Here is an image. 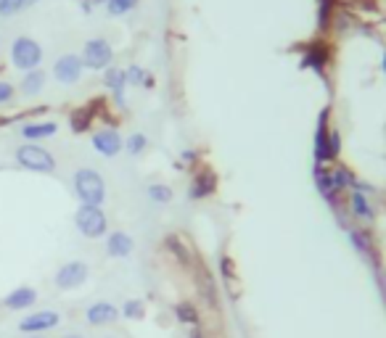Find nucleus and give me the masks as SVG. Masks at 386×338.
I'll return each mask as SVG.
<instances>
[{
	"label": "nucleus",
	"instance_id": "nucleus-1",
	"mask_svg": "<svg viewBox=\"0 0 386 338\" xmlns=\"http://www.w3.org/2000/svg\"><path fill=\"white\" fill-rule=\"evenodd\" d=\"M74 196L80 198V204L87 206H103L109 188H106V177L93 167H80L72 177Z\"/></svg>",
	"mask_w": 386,
	"mask_h": 338
},
{
	"label": "nucleus",
	"instance_id": "nucleus-2",
	"mask_svg": "<svg viewBox=\"0 0 386 338\" xmlns=\"http://www.w3.org/2000/svg\"><path fill=\"white\" fill-rule=\"evenodd\" d=\"M74 228L77 233L87 238V241H101L109 235V214L103 212V206H87V204H80L77 212H74Z\"/></svg>",
	"mask_w": 386,
	"mask_h": 338
},
{
	"label": "nucleus",
	"instance_id": "nucleus-3",
	"mask_svg": "<svg viewBox=\"0 0 386 338\" xmlns=\"http://www.w3.org/2000/svg\"><path fill=\"white\" fill-rule=\"evenodd\" d=\"M344 212L352 225H360V228L373 230L378 222V206H376L373 196L360 193V191H350L344 196Z\"/></svg>",
	"mask_w": 386,
	"mask_h": 338
},
{
	"label": "nucleus",
	"instance_id": "nucleus-4",
	"mask_svg": "<svg viewBox=\"0 0 386 338\" xmlns=\"http://www.w3.org/2000/svg\"><path fill=\"white\" fill-rule=\"evenodd\" d=\"M344 235H347V241L352 243L355 254H357L371 270H378V267H381V254H378V243H376V238H373V230L360 228V225H350V228L344 230Z\"/></svg>",
	"mask_w": 386,
	"mask_h": 338
},
{
	"label": "nucleus",
	"instance_id": "nucleus-5",
	"mask_svg": "<svg viewBox=\"0 0 386 338\" xmlns=\"http://www.w3.org/2000/svg\"><path fill=\"white\" fill-rule=\"evenodd\" d=\"M80 59H83L85 69L103 74L106 69H109V66H114L117 53H114V45H111L106 37H90V40H87V43L83 45Z\"/></svg>",
	"mask_w": 386,
	"mask_h": 338
},
{
	"label": "nucleus",
	"instance_id": "nucleus-6",
	"mask_svg": "<svg viewBox=\"0 0 386 338\" xmlns=\"http://www.w3.org/2000/svg\"><path fill=\"white\" fill-rule=\"evenodd\" d=\"M313 182H315V191L317 196L326 201V206L331 209V214L336 217L344 212V193L336 188L334 182V175H331V167L326 164H313Z\"/></svg>",
	"mask_w": 386,
	"mask_h": 338
},
{
	"label": "nucleus",
	"instance_id": "nucleus-7",
	"mask_svg": "<svg viewBox=\"0 0 386 338\" xmlns=\"http://www.w3.org/2000/svg\"><path fill=\"white\" fill-rule=\"evenodd\" d=\"M16 161L22 169L37 172V175H53L56 172V156L50 154L48 148L37 143H24L16 148Z\"/></svg>",
	"mask_w": 386,
	"mask_h": 338
},
{
	"label": "nucleus",
	"instance_id": "nucleus-8",
	"mask_svg": "<svg viewBox=\"0 0 386 338\" xmlns=\"http://www.w3.org/2000/svg\"><path fill=\"white\" fill-rule=\"evenodd\" d=\"M11 64L19 72H32L43 64V45L32 37H16L11 43Z\"/></svg>",
	"mask_w": 386,
	"mask_h": 338
},
{
	"label": "nucleus",
	"instance_id": "nucleus-9",
	"mask_svg": "<svg viewBox=\"0 0 386 338\" xmlns=\"http://www.w3.org/2000/svg\"><path fill=\"white\" fill-rule=\"evenodd\" d=\"M90 278V267L85 265L83 259H72V262H64L53 275V286L59 291H74L85 286Z\"/></svg>",
	"mask_w": 386,
	"mask_h": 338
},
{
	"label": "nucleus",
	"instance_id": "nucleus-10",
	"mask_svg": "<svg viewBox=\"0 0 386 338\" xmlns=\"http://www.w3.org/2000/svg\"><path fill=\"white\" fill-rule=\"evenodd\" d=\"M90 145H93V151L98 156L114 159L124 151V135L117 127H111V124L109 127H98L96 133L90 135Z\"/></svg>",
	"mask_w": 386,
	"mask_h": 338
},
{
	"label": "nucleus",
	"instance_id": "nucleus-11",
	"mask_svg": "<svg viewBox=\"0 0 386 338\" xmlns=\"http://www.w3.org/2000/svg\"><path fill=\"white\" fill-rule=\"evenodd\" d=\"M103 90L109 93V101L111 106H117L120 111H127V90H130V84H127V77H124V69L122 66H109L106 72H103Z\"/></svg>",
	"mask_w": 386,
	"mask_h": 338
},
{
	"label": "nucleus",
	"instance_id": "nucleus-12",
	"mask_svg": "<svg viewBox=\"0 0 386 338\" xmlns=\"http://www.w3.org/2000/svg\"><path fill=\"white\" fill-rule=\"evenodd\" d=\"M215 191H217V175H215V169L199 164V167L193 169L191 182H188V198L191 201H206L209 196H215Z\"/></svg>",
	"mask_w": 386,
	"mask_h": 338
},
{
	"label": "nucleus",
	"instance_id": "nucleus-13",
	"mask_svg": "<svg viewBox=\"0 0 386 338\" xmlns=\"http://www.w3.org/2000/svg\"><path fill=\"white\" fill-rule=\"evenodd\" d=\"M85 74V64L77 53H64L53 64V80L59 84H77Z\"/></svg>",
	"mask_w": 386,
	"mask_h": 338
},
{
	"label": "nucleus",
	"instance_id": "nucleus-14",
	"mask_svg": "<svg viewBox=\"0 0 386 338\" xmlns=\"http://www.w3.org/2000/svg\"><path fill=\"white\" fill-rule=\"evenodd\" d=\"M328 133H331V106L320 111L313 135V164H328Z\"/></svg>",
	"mask_w": 386,
	"mask_h": 338
},
{
	"label": "nucleus",
	"instance_id": "nucleus-15",
	"mask_svg": "<svg viewBox=\"0 0 386 338\" xmlns=\"http://www.w3.org/2000/svg\"><path fill=\"white\" fill-rule=\"evenodd\" d=\"M61 325V314L53 312V309H40V312H32L27 314L24 320L19 323V330L22 333H29V336H43L48 333L53 328Z\"/></svg>",
	"mask_w": 386,
	"mask_h": 338
},
{
	"label": "nucleus",
	"instance_id": "nucleus-16",
	"mask_svg": "<svg viewBox=\"0 0 386 338\" xmlns=\"http://www.w3.org/2000/svg\"><path fill=\"white\" fill-rule=\"evenodd\" d=\"M120 317H122L120 307L111 302H93L87 309H85V320H87V325H93V328L114 325Z\"/></svg>",
	"mask_w": 386,
	"mask_h": 338
},
{
	"label": "nucleus",
	"instance_id": "nucleus-17",
	"mask_svg": "<svg viewBox=\"0 0 386 338\" xmlns=\"http://www.w3.org/2000/svg\"><path fill=\"white\" fill-rule=\"evenodd\" d=\"M103 241H106L103 243L106 256H111V259H127L135 251V238L127 230H109V235Z\"/></svg>",
	"mask_w": 386,
	"mask_h": 338
},
{
	"label": "nucleus",
	"instance_id": "nucleus-18",
	"mask_svg": "<svg viewBox=\"0 0 386 338\" xmlns=\"http://www.w3.org/2000/svg\"><path fill=\"white\" fill-rule=\"evenodd\" d=\"M37 304V291L32 286H19L13 288L6 299H3V307L11 309V312H22V309H29Z\"/></svg>",
	"mask_w": 386,
	"mask_h": 338
},
{
	"label": "nucleus",
	"instance_id": "nucleus-19",
	"mask_svg": "<svg viewBox=\"0 0 386 338\" xmlns=\"http://www.w3.org/2000/svg\"><path fill=\"white\" fill-rule=\"evenodd\" d=\"M124 77H127V84L138 87V90H154L157 87V77L148 72L145 66H141V64L124 66Z\"/></svg>",
	"mask_w": 386,
	"mask_h": 338
},
{
	"label": "nucleus",
	"instance_id": "nucleus-20",
	"mask_svg": "<svg viewBox=\"0 0 386 338\" xmlns=\"http://www.w3.org/2000/svg\"><path fill=\"white\" fill-rule=\"evenodd\" d=\"M56 133H59V122H32V124H24L22 127V138L29 140V143L53 138Z\"/></svg>",
	"mask_w": 386,
	"mask_h": 338
},
{
	"label": "nucleus",
	"instance_id": "nucleus-21",
	"mask_svg": "<svg viewBox=\"0 0 386 338\" xmlns=\"http://www.w3.org/2000/svg\"><path fill=\"white\" fill-rule=\"evenodd\" d=\"M331 175H334V182H336V188L341 193L347 196L355 188V182H357V172L350 167V164H344V161H336V164H331Z\"/></svg>",
	"mask_w": 386,
	"mask_h": 338
},
{
	"label": "nucleus",
	"instance_id": "nucleus-22",
	"mask_svg": "<svg viewBox=\"0 0 386 338\" xmlns=\"http://www.w3.org/2000/svg\"><path fill=\"white\" fill-rule=\"evenodd\" d=\"M145 198L154 206H169L175 201V191L167 182H148L145 185Z\"/></svg>",
	"mask_w": 386,
	"mask_h": 338
},
{
	"label": "nucleus",
	"instance_id": "nucleus-23",
	"mask_svg": "<svg viewBox=\"0 0 386 338\" xmlns=\"http://www.w3.org/2000/svg\"><path fill=\"white\" fill-rule=\"evenodd\" d=\"M45 82H48L45 72H43V69H32V72L24 74V80H22L19 87H22V93H24L27 98H35L45 90Z\"/></svg>",
	"mask_w": 386,
	"mask_h": 338
},
{
	"label": "nucleus",
	"instance_id": "nucleus-24",
	"mask_svg": "<svg viewBox=\"0 0 386 338\" xmlns=\"http://www.w3.org/2000/svg\"><path fill=\"white\" fill-rule=\"evenodd\" d=\"M148 145H151V140H148V135L145 133H130L127 138H124V154L138 159L148 151Z\"/></svg>",
	"mask_w": 386,
	"mask_h": 338
},
{
	"label": "nucleus",
	"instance_id": "nucleus-25",
	"mask_svg": "<svg viewBox=\"0 0 386 338\" xmlns=\"http://www.w3.org/2000/svg\"><path fill=\"white\" fill-rule=\"evenodd\" d=\"M141 6V0H106V13H109L111 19H120V16H127V13H133L135 8Z\"/></svg>",
	"mask_w": 386,
	"mask_h": 338
},
{
	"label": "nucleus",
	"instance_id": "nucleus-26",
	"mask_svg": "<svg viewBox=\"0 0 386 338\" xmlns=\"http://www.w3.org/2000/svg\"><path fill=\"white\" fill-rule=\"evenodd\" d=\"M341 151H344V143H341V130L331 124V133H328V164H336V161H341Z\"/></svg>",
	"mask_w": 386,
	"mask_h": 338
},
{
	"label": "nucleus",
	"instance_id": "nucleus-27",
	"mask_svg": "<svg viewBox=\"0 0 386 338\" xmlns=\"http://www.w3.org/2000/svg\"><path fill=\"white\" fill-rule=\"evenodd\" d=\"M120 314L124 320H143L145 317V304L141 299H127L120 307Z\"/></svg>",
	"mask_w": 386,
	"mask_h": 338
},
{
	"label": "nucleus",
	"instance_id": "nucleus-28",
	"mask_svg": "<svg viewBox=\"0 0 386 338\" xmlns=\"http://www.w3.org/2000/svg\"><path fill=\"white\" fill-rule=\"evenodd\" d=\"M175 314H178V320H180L183 325H199V312H196V307L188 302H183L175 307Z\"/></svg>",
	"mask_w": 386,
	"mask_h": 338
},
{
	"label": "nucleus",
	"instance_id": "nucleus-29",
	"mask_svg": "<svg viewBox=\"0 0 386 338\" xmlns=\"http://www.w3.org/2000/svg\"><path fill=\"white\" fill-rule=\"evenodd\" d=\"M22 8H24V0H0V16H3V19L19 13Z\"/></svg>",
	"mask_w": 386,
	"mask_h": 338
},
{
	"label": "nucleus",
	"instance_id": "nucleus-30",
	"mask_svg": "<svg viewBox=\"0 0 386 338\" xmlns=\"http://www.w3.org/2000/svg\"><path fill=\"white\" fill-rule=\"evenodd\" d=\"M199 159H201V156H199V151H193V148H185V151H183V154H180V159H178V164H175V167H193V169H196V167H199Z\"/></svg>",
	"mask_w": 386,
	"mask_h": 338
},
{
	"label": "nucleus",
	"instance_id": "nucleus-31",
	"mask_svg": "<svg viewBox=\"0 0 386 338\" xmlns=\"http://www.w3.org/2000/svg\"><path fill=\"white\" fill-rule=\"evenodd\" d=\"M13 93H16V90H13V84L0 80V106H3V103H8V101H13Z\"/></svg>",
	"mask_w": 386,
	"mask_h": 338
},
{
	"label": "nucleus",
	"instance_id": "nucleus-32",
	"mask_svg": "<svg viewBox=\"0 0 386 338\" xmlns=\"http://www.w3.org/2000/svg\"><path fill=\"white\" fill-rule=\"evenodd\" d=\"M373 275H376V283H378V291H381V299H384V307H386V275L381 272V267L373 270Z\"/></svg>",
	"mask_w": 386,
	"mask_h": 338
},
{
	"label": "nucleus",
	"instance_id": "nucleus-33",
	"mask_svg": "<svg viewBox=\"0 0 386 338\" xmlns=\"http://www.w3.org/2000/svg\"><path fill=\"white\" fill-rule=\"evenodd\" d=\"M80 6H83L85 13H93L98 6H106V0H80Z\"/></svg>",
	"mask_w": 386,
	"mask_h": 338
},
{
	"label": "nucleus",
	"instance_id": "nucleus-34",
	"mask_svg": "<svg viewBox=\"0 0 386 338\" xmlns=\"http://www.w3.org/2000/svg\"><path fill=\"white\" fill-rule=\"evenodd\" d=\"M191 338H206V333H204V330H199V328H193Z\"/></svg>",
	"mask_w": 386,
	"mask_h": 338
},
{
	"label": "nucleus",
	"instance_id": "nucleus-35",
	"mask_svg": "<svg viewBox=\"0 0 386 338\" xmlns=\"http://www.w3.org/2000/svg\"><path fill=\"white\" fill-rule=\"evenodd\" d=\"M381 74L386 77V50H384V56H381Z\"/></svg>",
	"mask_w": 386,
	"mask_h": 338
},
{
	"label": "nucleus",
	"instance_id": "nucleus-36",
	"mask_svg": "<svg viewBox=\"0 0 386 338\" xmlns=\"http://www.w3.org/2000/svg\"><path fill=\"white\" fill-rule=\"evenodd\" d=\"M35 3H40V0H24V8H32Z\"/></svg>",
	"mask_w": 386,
	"mask_h": 338
},
{
	"label": "nucleus",
	"instance_id": "nucleus-37",
	"mask_svg": "<svg viewBox=\"0 0 386 338\" xmlns=\"http://www.w3.org/2000/svg\"><path fill=\"white\" fill-rule=\"evenodd\" d=\"M64 338H85V336H80V333H66Z\"/></svg>",
	"mask_w": 386,
	"mask_h": 338
},
{
	"label": "nucleus",
	"instance_id": "nucleus-38",
	"mask_svg": "<svg viewBox=\"0 0 386 338\" xmlns=\"http://www.w3.org/2000/svg\"><path fill=\"white\" fill-rule=\"evenodd\" d=\"M27 338H45V336H27Z\"/></svg>",
	"mask_w": 386,
	"mask_h": 338
},
{
	"label": "nucleus",
	"instance_id": "nucleus-39",
	"mask_svg": "<svg viewBox=\"0 0 386 338\" xmlns=\"http://www.w3.org/2000/svg\"><path fill=\"white\" fill-rule=\"evenodd\" d=\"M0 309H3V302H0Z\"/></svg>",
	"mask_w": 386,
	"mask_h": 338
}]
</instances>
